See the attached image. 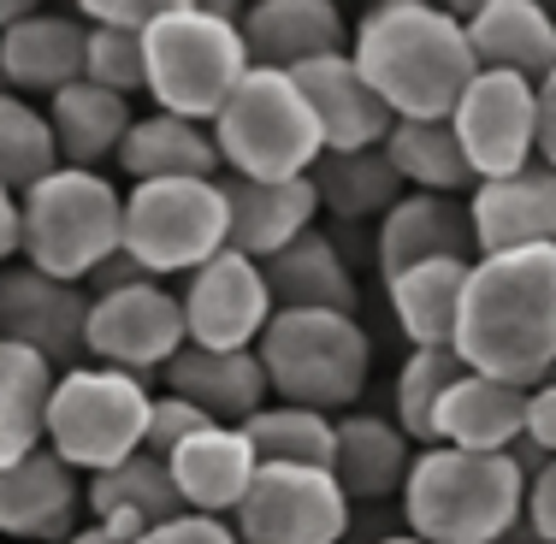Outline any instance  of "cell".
<instances>
[{
    "label": "cell",
    "mask_w": 556,
    "mask_h": 544,
    "mask_svg": "<svg viewBox=\"0 0 556 544\" xmlns=\"http://www.w3.org/2000/svg\"><path fill=\"white\" fill-rule=\"evenodd\" d=\"M450 350L468 374L515 391H539L556 379V249L473 261Z\"/></svg>",
    "instance_id": "1"
},
{
    "label": "cell",
    "mask_w": 556,
    "mask_h": 544,
    "mask_svg": "<svg viewBox=\"0 0 556 544\" xmlns=\"http://www.w3.org/2000/svg\"><path fill=\"white\" fill-rule=\"evenodd\" d=\"M350 60L367 77V89L391 107V118H408V125H444L462 89L480 77L468 24L432 0L367 7L350 30Z\"/></svg>",
    "instance_id": "2"
},
{
    "label": "cell",
    "mask_w": 556,
    "mask_h": 544,
    "mask_svg": "<svg viewBox=\"0 0 556 544\" xmlns=\"http://www.w3.org/2000/svg\"><path fill=\"white\" fill-rule=\"evenodd\" d=\"M142 60H149L142 96L154 101V113L190 118V125H214L225 101L243 89V77L255 72L237 12L207 0H161L154 24L142 30Z\"/></svg>",
    "instance_id": "3"
},
{
    "label": "cell",
    "mask_w": 556,
    "mask_h": 544,
    "mask_svg": "<svg viewBox=\"0 0 556 544\" xmlns=\"http://www.w3.org/2000/svg\"><path fill=\"white\" fill-rule=\"evenodd\" d=\"M403 533L420 544H509L527 515V473L515 456H468V450H415L403 480Z\"/></svg>",
    "instance_id": "4"
},
{
    "label": "cell",
    "mask_w": 556,
    "mask_h": 544,
    "mask_svg": "<svg viewBox=\"0 0 556 544\" xmlns=\"http://www.w3.org/2000/svg\"><path fill=\"white\" fill-rule=\"evenodd\" d=\"M125 249V195L101 172L54 166L18 195V261L60 284H89Z\"/></svg>",
    "instance_id": "5"
},
{
    "label": "cell",
    "mask_w": 556,
    "mask_h": 544,
    "mask_svg": "<svg viewBox=\"0 0 556 544\" xmlns=\"http://www.w3.org/2000/svg\"><path fill=\"white\" fill-rule=\"evenodd\" d=\"M255 362L267 374L273 403H296L314 415H355L374 379V338L355 314H273Z\"/></svg>",
    "instance_id": "6"
},
{
    "label": "cell",
    "mask_w": 556,
    "mask_h": 544,
    "mask_svg": "<svg viewBox=\"0 0 556 544\" xmlns=\"http://www.w3.org/2000/svg\"><path fill=\"white\" fill-rule=\"evenodd\" d=\"M207 130H214L225 178L243 184H296L326 154L314 107L302 101L290 72H249Z\"/></svg>",
    "instance_id": "7"
},
{
    "label": "cell",
    "mask_w": 556,
    "mask_h": 544,
    "mask_svg": "<svg viewBox=\"0 0 556 544\" xmlns=\"http://www.w3.org/2000/svg\"><path fill=\"white\" fill-rule=\"evenodd\" d=\"M149 408H154L149 379L84 362L54 379V396H48V450L72 473H84V480L113 473L130 456H142Z\"/></svg>",
    "instance_id": "8"
},
{
    "label": "cell",
    "mask_w": 556,
    "mask_h": 544,
    "mask_svg": "<svg viewBox=\"0 0 556 544\" xmlns=\"http://www.w3.org/2000/svg\"><path fill=\"white\" fill-rule=\"evenodd\" d=\"M231 249L225 184H130L125 195V255L149 278H190Z\"/></svg>",
    "instance_id": "9"
},
{
    "label": "cell",
    "mask_w": 556,
    "mask_h": 544,
    "mask_svg": "<svg viewBox=\"0 0 556 544\" xmlns=\"http://www.w3.org/2000/svg\"><path fill=\"white\" fill-rule=\"evenodd\" d=\"M184 343H190L184 338V302L161 278H142L130 290H113V296L89 302L84 355L96 367H113V374H130V379H154L184 355Z\"/></svg>",
    "instance_id": "10"
},
{
    "label": "cell",
    "mask_w": 556,
    "mask_h": 544,
    "mask_svg": "<svg viewBox=\"0 0 556 544\" xmlns=\"http://www.w3.org/2000/svg\"><path fill=\"white\" fill-rule=\"evenodd\" d=\"M450 130L462 142V161H468L473 184L515 178V172L539 161V89L509 72H480L462 89Z\"/></svg>",
    "instance_id": "11"
},
{
    "label": "cell",
    "mask_w": 556,
    "mask_h": 544,
    "mask_svg": "<svg viewBox=\"0 0 556 544\" xmlns=\"http://www.w3.org/2000/svg\"><path fill=\"white\" fill-rule=\"evenodd\" d=\"M350 521L355 509L343 485L320 468H261L231 515L237 544H343Z\"/></svg>",
    "instance_id": "12"
},
{
    "label": "cell",
    "mask_w": 556,
    "mask_h": 544,
    "mask_svg": "<svg viewBox=\"0 0 556 544\" xmlns=\"http://www.w3.org/2000/svg\"><path fill=\"white\" fill-rule=\"evenodd\" d=\"M178 302H184V338H190V350H214V355L255 350L261 331L278 314L261 261L237 255V249H225L202 273L184 278Z\"/></svg>",
    "instance_id": "13"
},
{
    "label": "cell",
    "mask_w": 556,
    "mask_h": 544,
    "mask_svg": "<svg viewBox=\"0 0 556 544\" xmlns=\"http://www.w3.org/2000/svg\"><path fill=\"white\" fill-rule=\"evenodd\" d=\"M0 338L18 350L42 355L54 374L84 367V338H89V290L84 284H60V278L24 267H0Z\"/></svg>",
    "instance_id": "14"
},
{
    "label": "cell",
    "mask_w": 556,
    "mask_h": 544,
    "mask_svg": "<svg viewBox=\"0 0 556 544\" xmlns=\"http://www.w3.org/2000/svg\"><path fill=\"white\" fill-rule=\"evenodd\" d=\"M302 89V101L314 107V125H320L326 154H367V149H386L391 137V107L367 89V77L355 72L350 48L343 54H326L302 72H290Z\"/></svg>",
    "instance_id": "15"
},
{
    "label": "cell",
    "mask_w": 556,
    "mask_h": 544,
    "mask_svg": "<svg viewBox=\"0 0 556 544\" xmlns=\"http://www.w3.org/2000/svg\"><path fill=\"white\" fill-rule=\"evenodd\" d=\"M77 509L84 485L48 444L0 468V544H65L77 533Z\"/></svg>",
    "instance_id": "16"
},
{
    "label": "cell",
    "mask_w": 556,
    "mask_h": 544,
    "mask_svg": "<svg viewBox=\"0 0 556 544\" xmlns=\"http://www.w3.org/2000/svg\"><path fill=\"white\" fill-rule=\"evenodd\" d=\"M473 249L480 255H515V249H556V172L527 166L515 178L473 184L468 195Z\"/></svg>",
    "instance_id": "17"
},
{
    "label": "cell",
    "mask_w": 556,
    "mask_h": 544,
    "mask_svg": "<svg viewBox=\"0 0 556 544\" xmlns=\"http://www.w3.org/2000/svg\"><path fill=\"white\" fill-rule=\"evenodd\" d=\"M374 261H379V278L427 267V261H480L468 202H462V195H415L408 190L403 202L379 219Z\"/></svg>",
    "instance_id": "18"
},
{
    "label": "cell",
    "mask_w": 556,
    "mask_h": 544,
    "mask_svg": "<svg viewBox=\"0 0 556 544\" xmlns=\"http://www.w3.org/2000/svg\"><path fill=\"white\" fill-rule=\"evenodd\" d=\"M243 24V48L255 72H302V65L343 54L350 30L332 0H255L249 12H237Z\"/></svg>",
    "instance_id": "19"
},
{
    "label": "cell",
    "mask_w": 556,
    "mask_h": 544,
    "mask_svg": "<svg viewBox=\"0 0 556 544\" xmlns=\"http://www.w3.org/2000/svg\"><path fill=\"white\" fill-rule=\"evenodd\" d=\"M84 48H89V24L77 12H30L24 24H12L0 36V72H7L12 96H42L54 101L60 89L84 84Z\"/></svg>",
    "instance_id": "20"
},
{
    "label": "cell",
    "mask_w": 556,
    "mask_h": 544,
    "mask_svg": "<svg viewBox=\"0 0 556 544\" xmlns=\"http://www.w3.org/2000/svg\"><path fill=\"white\" fill-rule=\"evenodd\" d=\"M166 473H172L178 503L190 515H214V521H225V515L243 509L261 461H255V444H249L243 427H202L184 450L166 456Z\"/></svg>",
    "instance_id": "21"
},
{
    "label": "cell",
    "mask_w": 556,
    "mask_h": 544,
    "mask_svg": "<svg viewBox=\"0 0 556 544\" xmlns=\"http://www.w3.org/2000/svg\"><path fill=\"white\" fill-rule=\"evenodd\" d=\"M462 24L480 72L527 77L533 89L556 72V12L539 0H480Z\"/></svg>",
    "instance_id": "22"
},
{
    "label": "cell",
    "mask_w": 556,
    "mask_h": 544,
    "mask_svg": "<svg viewBox=\"0 0 556 544\" xmlns=\"http://www.w3.org/2000/svg\"><path fill=\"white\" fill-rule=\"evenodd\" d=\"M161 384H166V396H184L190 408H202L214 427H249V420L273 403L255 350L214 355V350H190V343H184V355L161 374Z\"/></svg>",
    "instance_id": "23"
},
{
    "label": "cell",
    "mask_w": 556,
    "mask_h": 544,
    "mask_svg": "<svg viewBox=\"0 0 556 544\" xmlns=\"http://www.w3.org/2000/svg\"><path fill=\"white\" fill-rule=\"evenodd\" d=\"M225 184V207H231V249L267 267L273 255H285L290 243L314 231L320 219V195L308 178L296 184H243V178H219Z\"/></svg>",
    "instance_id": "24"
},
{
    "label": "cell",
    "mask_w": 556,
    "mask_h": 544,
    "mask_svg": "<svg viewBox=\"0 0 556 544\" xmlns=\"http://www.w3.org/2000/svg\"><path fill=\"white\" fill-rule=\"evenodd\" d=\"M527 396L515 384L462 374L450 384V396L439 403V427H432V444L444 450H468V456H509L527 438Z\"/></svg>",
    "instance_id": "25"
},
{
    "label": "cell",
    "mask_w": 556,
    "mask_h": 544,
    "mask_svg": "<svg viewBox=\"0 0 556 544\" xmlns=\"http://www.w3.org/2000/svg\"><path fill=\"white\" fill-rule=\"evenodd\" d=\"M415 468V444L408 432L386 415H343L338 420V461H332V480L343 485L350 509L362 503H391L403 497V480Z\"/></svg>",
    "instance_id": "26"
},
{
    "label": "cell",
    "mask_w": 556,
    "mask_h": 544,
    "mask_svg": "<svg viewBox=\"0 0 556 544\" xmlns=\"http://www.w3.org/2000/svg\"><path fill=\"white\" fill-rule=\"evenodd\" d=\"M261 273H267L278 314H355L362 308L355 273H350V261H343L332 231H308L285 255H273Z\"/></svg>",
    "instance_id": "27"
},
{
    "label": "cell",
    "mask_w": 556,
    "mask_h": 544,
    "mask_svg": "<svg viewBox=\"0 0 556 544\" xmlns=\"http://www.w3.org/2000/svg\"><path fill=\"white\" fill-rule=\"evenodd\" d=\"M84 509H89V521L108 527L113 539L137 544L142 533L166 527L172 515H184V503H178V485H172L166 461H154L149 450H142L125 468L96 473V480L84 485Z\"/></svg>",
    "instance_id": "28"
},
{
    "label": "cell",
    "mask_w": 556,
    "mask_h": 544,
    "mask_svg": "<svg viewBox=\"0 0 556 544\" xmlns=\"http://www.w3.org/2000/svg\"><path fill=\"white\" fill-rule=\"evenodd\" d=\"M118 172L130 184H184V178H219V149H214V130L190 125V118H172V113H137L125 149H118Z\"/></svg>",
    "instance_id": "29"
},
{
    "label": "cell",
    "mask_w": 556,
    "mask_h": 544,
    "mask_svg": "<svg viewBox=\"0 0 556 544\" xmlns=\"http://www.w3.org/2000/svg\"><path fill=\"white\" fill-rule=\"evenodd\" d=\"M42 113H48V130H54L60 166H77V172H101V161H118L130 125H137L130 101L108 96V89H96V84L60 89Z\"/></svg>",
    "instance_id": "30"
},
{
    "label": "cell",
    "mask_w": 556,
    "mask_h": 544,
    "mask_svg": "<svg viewBox=\"0 0 556 544\" xmlns=\"http://www.w3.org/2000/svg\"><path fill=\"white\" fill-rule=\"evenodd\" d=\"M468 267L473 261H427V267H408V273L386 278L391 320L415 350H450V343H456Z\"/></svg>",
    "instance_id": "31"
},
{
    "label": "cell",
    "mask_w": 556,
    "mask_h": 544,
    "mask_svg": "<svg viewBox=\"0 0 556 544\" xmlns=\"http://www.w3.org/2000/svg\"><path fill=\"white\" fill-rule=\"evenodd\" d=\"M54 367L42 355L0 338V468L36 456L48 444V396H54Z\"/></svg>",
    "instance_id": "32"
},
{
    "label": "cell",
    "mask_w": 556,
    "mask_h": 544,
    "mask_svg": "<svg viewBox=\"0 0 556 544\" xmlns=\"http://www.w3.org/2000/svg\"><path fill=\"white\" fill-rule=\"evenodd\" d=\"M314 195H320V214H332L343 225H379L403 202V178L386 161V149L367 154H320V166L308 172Z\"/></svg>",
    "instance_id": "33"
},
{
    "label": "cell",
    "mask_w": 556,
    "mask_h": 544,
    "mask_svg": "<svg viewBox=\"0 0 556 544\" xmlns=\"http://www.w3.org/2000/svg\"><path fill=\"white\" fill-rule=\"evenodd\" d=\"M243 432H249V444H255L261 468H320V473H332V461H338V420L314 415V408H296V403H267Z\"/></svg>",
    "instance_id": "34"
},
{
    "label": "cell",
    "mask_w": 556,
    "mask_h": 544,
    "mask_svg": "<svg viewBox=\"0 0 556 544\" xmlns=\"http://www.w3.org/2000/svg\"><path fill=\"white\" fill-rule=\"evenodd\" d=\"M386 161L396 166L403 190H415V195H462L473 184L450 118L444 125H408V118H396L386 137Z\"/></svg>",
    "instance_id": "35"
},
{
    "label": "cell",
    "mask_w": 556,
    "mask_h": 544,
    "mask_svg": "<svg viewBox=\"0 0 556 544\" xmlns=\"http://www.w3.org/2000/svg\"><path fill=\"white\" fill-rule=\"evenodd\" d=\"M54 166H60V149H54V130H48V113L36 101L12 96V89H0V190L24 195Z\"/></svg>",
    "instance_id": "36"
},
{
    "label": "cell",
    "mask_w": 556,
    "mask_h": 544,
    "mask_svg": "<svg viewBox=\"0 0 556 544\" xmlns=\"http://www.w3.org/2000/svg\"><path fill=\"white\" fill-rule=\"evenodd\" d=\"M468 367L456 362V350H408V362L396 367V427L408 432V444L432 450V427H439V403L450 396Z\"/></svg>",
    "instance_id": "37"
},
{
    "label": "cell",
    "mask_w": 556,
    "mask_h": 544,
    "mask_svg": "<svg viewBox=\"0 0 556 544\" xmlns=\"http://www.w3.org/2000/svg\"><path fill=\"white\" fill-rule=\"evenodd\" d=\"M84 84L108 89V96H137L149 89V60H142V36L125 30H101L89 24V48H84Z\"/></svg>",
    "instance_id": "38"
},
{
    "label": "cell",
    "mask_w": 556,
    "mask_h": 544,
    "mask_svg": "<svg viewBox=\"0 0 556 544\" xmlns=\"http://www.w3.org/2000/svg\"><path fill=\"white\" fill-rule=\"evenodd\" d=\"M202 427H214L202 408H190L184 396H166L161 391V396H154V408H149V438H142V450H149L154 461H166L172 450H184Z\"/></svg>",
    "instance_id": "39"
},
{
    "label": "cell",
    "mask_w": 556,
    "mask_h": 544,
    "mask_svg": "<svg viewBox=\"0 0 556 544\" xmlns=\"http://www.w3.org/2000/svg\"><path fill=\"white\" fill-rule=\"evenodd\" d=\"M137 544H237V527L231 521H214V515H172L166 527H154V533H142Z\"/></svg>",
    "instance_id": "40"
},
{
    "label": "cell",
    "mask_w": 556,
    "mask_h": 544,
    "mask_svg": "<svg viewBox=\"0 0 556 544\" xmlns=\"http://www.w3.org/2000/svg\"><path fill=\"white\" fill-rule=\"evenodd\" d=\"M161 12V0H84L77 18L84 24H101V30H125V36H142Z\"/></svg>",
    "instance_id": "41"
},
{
    "label": "cell",
    "mask_w": 556,
    "mask_h": 544,
    "mask_svg": "<svg viewBox=\"0 0 556 544\" xmlns=\"http://www.w3.org/2000/svg\"><path fill=\"white\" fill-rule=\"evenodd\" d=\"M521 521L539 544H556V461H545V468L527 480V515Z\"/></svg>",
    "instance_id": "42"
},
{
    "label": "cell",
    "mask_w": 556,
    "mask_h": 544,
    "mask_svg": "<svg viewBox=\"0 0 556 544\" xmlns=\"http://www.w3.org/2000/svg\"><path fill=\"white\" fill-rule=\"evenodd\" d=\"M527 444L545 461H556V379H545L533 396H527Z\"/></svg>",
    "instance_id": "43"
},
{
    "label": "cell",
    "mask_w": 556,
    "mask_h": 544,
    "mask_svg": "<svg viewBox=\"0 0 556 544\" xmlns=\"http://www.w3.org/2000/svg\"><path fill=\"white\" fill-rule=\"evenodd\" d=\"M142 278H149V273H142L137 261L125 255V249H118L113 261H101V267H96V278H89L84 290H89V302H96V296H113V290H130V284H142Z\"/></svg>",
    "instance_id": "44"
},
{
    "label": "cell",
    "mask_w": 556,
    "mask_h": 544,
    "mask_svg": "<svg viewBox=\"0 0 556 544\" xmlns=\"http://www.w3.org/2000/svg\"><path fill=\"white\" fill-rule=\"evenodd\" d=\"M539 166L556 172V72L539 84Z\"/></svg>",
    "instance_id": "45"
},
{
    "label": "cell",
    "mask_w": 556,
    "mask_h": 544,
    "mask_svg": "<svg viewBox=\"0 0 556 544\" xmlns=\"http://www.w3.org/2000/svg\"><path fill=\"white\" fill-rule=\"evenodd\" d=\"M18 261V195L0 190V267Z\"/></svg>",
    "instance_id": "46"
},
{
    "label": "cell",
    "mask_w": 556,
    "mask_h": 544,
    "mask_svg": "<svg viewBox=\"0 0 556 544\" xmlns=\"http://www.w3.org/2000/svg\"><path fill=\"white\" fill-rule=\"evenodd\" d=\"M30 12H42V7H36V0H0V36H7L12 24H24Z\"/></svg>",
    "instance_id": "47"
},
{
    "label": "cell",
    "mask_w": 556,
    "mask_h": 544,
    "mask_svg": "<svg viewBox=\"0 0 556 544\" xmlns=\"http://www.w3.org/2000/svg\"><path fill=\"white\" fill-rule=\"evenodd\" d=\"M65 544H125V539H113V533H108V527H96V521H84V527H77V533H72V539H65Z\"/></svg>",
    "instance_id": "48"
},
{
    "label": "cell",
    "mask_w": 556,
    "mask_h": 544,
    "mask_svg": "<svg viewBox=\"0 0 556 544\" xmlns=\"http://www.w3.org/2000/svg\"><path fill=\"white\" fill-rule=\"evenodd\" d=\"M367 544H420L415 533H403V527H396V533H386V539H367Z\"/></svg>",
    "instance_id": "49"
},
{
    "label": "cell",
    "mask_w": 556,
    "mask_h": 544,
    "mask_svg": "<svg viewBox=\"0 0 556 544\" xmlns=\"http://www.w3.org/2000/svg\"><path fill=\"white\" fill-rule=\"evenodd\" d=\"M0 89H7V72H0Z\"/></svg>",
    "instance_id": "50"
}]
</instances>
